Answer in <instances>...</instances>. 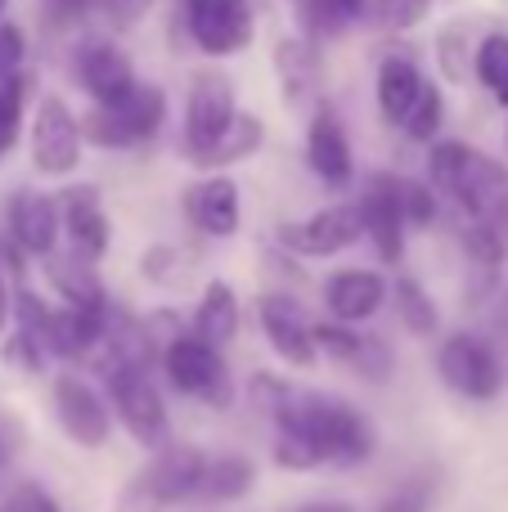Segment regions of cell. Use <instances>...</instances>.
<instances>
[{"label":"cell","mask_w":508,"mask_h":512,"mask_svg":"<svg viewBox=\"0 0 508 512\" xmlns=\"http://www.w3.org/2000/svg\"><path fill=\"white\" fill-rule=\"evenodd\" d=\"M185 216L207 239H230L239 230V185L230 176H203L185 189Z\"/></svg>","instance_id":"obj_17"},{"label":"cell","mask_w":508,"mask_h":512,"mask_svg":"<svg viewBox=\"0 0 508 512\" xmlns=\"http://www.w3.org/2000/svg\"><path fill=\"white\" fill-rule=\"evenodd\" d=\"M428 9L432 0H374L369 5V23L378 32H410V27H419L428 18Z\"/></svg>","instance_id":"obj_33"},{"label":"cell","mask_w":508,"mask_h":512,"mask_svg":"<svg viewBox=\"0 0 508 512\" xmlns=\"http://www.w3.org/2000/svg\"><path fill=\"white\" fill-rule=\"evenodd\" d=\"M23 131V77L0 81V158L18 144Z\"/></svg>","instance_id":"obj_36"},{"label":"cell","mask_w":508,"mask_h":512,"mask_svg":"<svg viewBox=\"0 0 508 512\" xmlns=\"http://www.w3.org/2000/svg\"><path fill=\"white\" fill-rule=\"evenodd\" d=\"M257 319H261V333H266V342L275 346L279 360H288L293 369H315V364H320L315 324L306 319V310L297 306L288 292H261Z\"/></svg>","instance_id":"obj_10"},{"label":"cell","mask_w":508,"mask_h":512,"mask_svg":"<svg viewBox=\"0 0 508 512\" xmlns=\"http://www.w3.org/2000/svg\"><path fill=\"white\" fill-rule=\"evenodd\" d=\"M275 77L288 108H302L320 95V45L311 36H284L275 45Z\"/></svg>","instance_id":"obj_19"},{"label":"cell","mask_w":508,"mask_h":512,"mask_svg":"<svg viewBox=\"0 0 508 512\" xmlns=\"http://www.w3.org/2000/svg\"><path fill=\"white\" fill-rule=\"evenodd\" d=\"M437 54H441V72L450 81H468V27L464 23H450L437 36Z\"/></svg>","instance_id":"obj_38"},{"label":"cell","mask_w":508,"mask_h":512,"mask_svg":"<svg viewBox=\"0 0 508 512\" xmlns=\"http://www.w3.org/2000/svg\"><path fill=\"white\" fill-rule=\"evenodd\" d=\"M194 265H198V256H194V252L176 248V243H158V248L144 252L140 270L149 274L153 283H162V288H185L189 274H194Z\"/></svg>","instance_id":"obj_30"},{"label":"cell","mask_w":508,"mask_h":512,"mask_svg":"<svg viewBox=\"0 0 508 512\" xmlns=\"http://www.w3.org/2000/svg\"><path fill=\"white\" fill-rule=\"evenodd\" d=\"M293 512H356V504H347V499H311V504H302Z\"/></svg>","instance_id":"obj_44"},{"label":"cell","mask_w":508,"mask_h":512,"mask_svg":"<svg viewBox=\"0 0 508 512\" xmlns=\"http://www.w3.org/2000/svg\"><path fill=\"white\" fill-rule=\"evenodd\" d=\"M437 373L455 396L477 400V405H486V400H495L504 391L500 351L482 333H450L437 351Z\"/></svg>","instance_id":"obj_4"},{"label":"cell","mask_w":508,"mask_h":512,"mask_svg":"<svg viewBox=\"0 0 508 512\" xmlns=\"http://www.w3.org/2000/svg\"><path fill=\"white\" fill-rule=\"evenodd\" d=\"M360 212L347 203L324 207V212L306 216V221H288L279 225V243L293 256H338L360 239Z\"/></svg>","instance_id":"obj_13"},{"label":"cell","mask_w":508,"mask_h":512,"mask_svg":"<svg viewBox=\"0 0 508 512\" xmlns=\"http://www.w3.org/2000/svg\"><path fill=\"white\" fill-rule=\"evenodd\" d=\"M59 212H63V234H68V248L77 261L95 265L108 256L113 230H108V216L99 207V189L95 185H72L59 194Z\"/></svg>","instance_id":"obj_16"},{"label":"cell","mask_w":508,"mask_h":512,"mask_svg":"<svg viewBox=\"0 0 508 512\" xmlns=\"http://www.w3.org/2000/svg\"><path fill=\"white\" fill-rule=\"evenodd\" d=\"M261 140H266V122H261V117H252V113H239L230 131L216 140V149L203 153L194 167L198 171H212V176H216V171H225V167H234V162L252 158V153L261 149Z\"/></svg>","instance_id":"obj_24"},{"label":"cell","mask_w":508,"mask_h":512,"mask_svg":"<svg viewBox=\"0 0 508 512\" xmlns=\"http://www.w3.org/2000/svg\"><path fill=\"white\" fill-rule=\"evenodd\" d=\"M203 468H207L203 450H194V445H167L122 490V512H167L180 504H198Z\"/></svg>","instance_id":"obj_2"},{"label":"cell","mask_w":508,"mask_h":512,"mask_svg":"<svg viewBox=\"0 0 508 512\" xmlns=\"http://www.w3.org/2000/svg\"><path fill=\"white\" fill-rule=\"evenodd\" d=\"M396 315H401V324L410 328L414 337H432L437 333V324H441V315H437V301L423 292V283L419 279H396Z\"/></svg>","instance_id":"obj_29"},{"label":"cell","mask_w":508,"mask_h":512,"mask_svg":"<svg viewBox=\"0 0 508 512\" xmlns=\"http://www.w3.org/2000/svg\"><path fill=\"white\" fill-rule=\"evenodd\" d=\"M234 117H239V108H234V81H230V72L203 68L194 81H189L185 135H180V144H185V158L198 162L203 153H212L216 140H221V135L234 126Z\"/></svg>","instance_id":"obj_7"},{"label":"cell","mask_w":508,"mask_h":512,"mask_svg":"<svg viewBox=\"0 0 508 512\" xmlns=\"http://www.w3.org/2000/svg\"><path fill=\"white\" fill-rule=\"evenodd\" d=\"M387 301V279L378 270H338L324 283V306H329L333 324H365L369 315H378V306Z\"/></svg>","instance_id":"obj_18"},{"label":"cell","mask_w":508,"mask_h":512,"mask_svg":"<svg viewBox=\"0 0 508 512\" xmlns=\"http://www.w3.org/2000/svg\"><path fill=\"white\" fill-rule=\"evenodd\" d=\"M473 72L486 90L495 95H508V32H491L482 45L473 50Z\"/></svg>","instance_id":"obj_31"},{"label":"cell","mask_w":508,"mask_h":512,"mask_svg":"<svg viewBox=\"0 0 508 512\" xmlns=\"http://www.w3.org/2000/svg\"><path fill=\"white\" fill-rule=\"evenodd\" d=\"M23 32L14 23H0V81L23 77Z\"/></svg>","instance_id":"obj_41"},{"label":"cell","mask_w":508,"mask_h":512,"mask_svg":"<svg viewBox=\"0 0 508 512\" xmlns=\"http://www.w3.org/2000/svg\"><path fill=\"white\" fill-rule=\"evenodd\" d=\"M234 333H239V297H234L230 283L212 279L198 297V310H194V337H203L207 346H230Z\"/></svg>","instance_id":"obj_22"},{"label":"cell","mask_w":508,"mask_h":512,"mask_svg":"<svg viewBox=\"0 0 508 512\" xmlns=\"http://www.w3.org/2000/svg\"><path fill=\"white\" fill-rule=\"evenodd\" d=\"M495 333H504V337H508V288H504L500 306H495Z\"/></svg>","instance_id":"obj_45"},{"label":"cell","mask_w":508,"mask_h":512,"mask_svg":"<svg viewBox=\"0 0 508 512\" xmlns=\"http://www.w3.org/2000/svg\"><path fill=\"white\" fill-rule=\"evenodd\" d=\"M162 373L167 382L180 391V396H194L212 409H225L234 400V378L225 369L221 351L207 346L203 337H185L180 333L176 342L162 351Z\"/></svg>","instance_id":"obj_6"},{"label":"cell","mask_w":508,"mask_h":512,"mask_svg":"<svg viewBox=\"0 0 508 512\" xmlns=\"http://www.w3.org/2000/svg\"><path fill=\"white\" fill-rule=\"evenodd\" d=\"M423 86H428V81L419 77L410 54H383V63H378V113L392 126H405L410 108L419 104Z\"/></svg>","instance_id":"obj_21"},{"label":"cell","mask_w":508,"mask_h":512,"mask_svg":"<svg viewBox=\"0 0 508 512\" xmlns=\"http://www.w3.org/2000/svg\"><path fill=\"white\" fill-rule=\"evenodd\" d=\"M27 144H32L36 176L63 180V176H72V171H77L86 135H81V122L72 117V108L63 104L59 95H45L41 104H36L32 135H27Z\"/></svg>","instance_id":"obj_8"},{"label":"cell","mask_w":508,"mask_h":512,"mask_svg":"<svg viewBox=\"0 0 508 512\" xmlns=\"http://www.w3.org/2000/svg\"><path fill=\"white\" fill-rule=\"evenodd\" d=\"M45 270H50V283L63 292V306H108L104 288H99V279L90 274L86 261H59V256H50L45 261Z\"/></svg>","instance_id":"obj_27"},{"label":"cell","mask_w":508,"mask_h":512,"mask_svg":"<svg viewBox=\"0 0 508 512\" xmlns=\"http://www.w3.org/2000/svg\"><path fill=\"white\" fill-rule=\"evenodd\" d=\"M77 81L86 86V95L95 99V108H122L126 99L140 90L135 68L113 41H90L77 54Z\"/></svg>","instance_id":"obj_15"},{"label":"cell","mask_w":508,"mask_h":512,"mask_svg":"<svg viewBox=\"0 0 508 512\" xmlns=\"http://www.w3.org/2000/svg\"><path fill=\"white\" fill-rule=\"evenodd\" d=\"M432 499H437V472H414L378 504V512H432Z\"/></svg>","instance_id":"obj_32"},{"label":"cell","mask_w":508,"mask_h":512,"mask_svg":"<svg viewBox=\"0 0 508 512\" xmlns=\"http://www.w3.org/2000/svg\"><path fill=\"white\" fill-rule=\"evenodd\" d=\"M468 167H473V149H468V144H455V140L432 144L428 185L437 189L441 198H450V203H455L459 189H464V180H468Z\"/></svg>","instance_id":"obj_28"},{"label":"cell","mask_w":508,"mask_h":512,"mask_svg":"<svg viewBox=\"0 0 508 512\" xmlns=\"http://www.w3.org/2000/svg\"><path fill=\"white\" fill-rule=\"evenodd\" d=\"M90 5L95 0H41V18L50 32H68V27H77L90 14Z\"/></svg>","instance_id":"obj_40"},{"label":"cell","mask_w":508,"mask_h":512,"mask_svg":"<svg viewBox=\"0 0 508 512\" xmlns=\"http://www.w3.org/2000/svg\"><path fill=\"white\" fill-rule=\"evenodd\" d=\"M360 212V230L374 243L378 261H401L405 256V207H401V189H396V176H374L365 185L356 203Z\"/></svg>","instance_id":"obj_12"},{"label":"cell","mask_w":508,"mask_h":512,"mask_svg":"<svg viewBox=\"0 0 508 512\" xmlns=\"http://www.w3.org/2000/svg\"><path fill=\"white\" fill-rule=\"evenodd\" d=\"M464 252L473 256L482 270H500L508 256V207L482 212L473 221H464Z\"/></svg>","instance_id":"obj_25"},{"label":"cell","mask_w":508,"mask_h":512,"mask_svg":"<svg viewBox=\"0 0 508 512\" xmlns=\"http://www.w3.org/2000/svg\"><path fill=\"white\" fill-rule=\"evenodd\" d=\"M315 346H320L329 360L356 369L360 346H365V333H356V328H347V324H315Z\"/></svg>","instance_id":"obj_35"},{"label":"cell","mask_w":508,"mask_h":512,"mask_svg":"<svg viewBox=\"0 0 508 512\" xmlns=\"http://www.w3.org/2000/svg\"><path fill=\"white\" fill-rule=\"evenodd\" d=\"M0 512H59V504H54L41 486H18V490H9L5 495Z\"/></svg>","instance_id":"obj_42"},{"label":"cell","mask_w":508,"mask_h":512,"mask_svg":"<svg viewBox=\"0 0 508 512\" xmlns=\"http://www.w3.org/2000/svg\"><path fill=\"white\" fill-rule=\"evenodd\" d=\"M356 373L369 382H387L392 378V351H387L383 337H365L360 346V360H356Z\"/></svg>","instance_id":"obj_39"},{"label":"cell","mask_w":508,"mask_h":512,"mask_svg":"<svg viewBox=\"0 0 508 512\" xmlns=\"http://www.w3.org/2000/svg\"><path fill=\"white\" fill-rule=\"evenodd\" d=\"M378 450L374 423L329 396H297L275 418V463L288 472L360 468Z\"/></svg>","instance_id":"obj_1"},{"label":"cell","mask_w":508,"mask_h":512,"mask_svg":"<svg viewBox=\"0 0 508 512\" xmlns=\"http://www.w3.org/2000/svg\"><path fill=\"white\" fill-rule=\"evenodd\" d=\"M180 18L189 41L212 59L239 54L252 41V0H185Z\"/></svg>","instance_id":"obj_9"},{"label":"cell","mask_w":508,"mask_h":512,"mask_svg":"<svg viewBox=\"0 0 508 512\" xmlns=\"http://www.w3.org/2000/svg\"><path fill=\"white\" fill-rule=\"evenodd\" d=\"M167 122V99L158 86H140L122 108H90L81 117V135L95 149H135L149 144Z\"/></svg>","instance_id":"obj_5"},{"label":"cell","mask_w":508,"mask_h":512,"mask_svg":"<svg viewBox=\"0 0 508 512\" xmlns=\"http://www.w3.org/2000/svg\"><path fill=\"white\" fill-rule=\"evenodd\" d=\"M99 5H104V14L113 18V23H131V18L144 14V5H149V0H99Z\"/></svg>","instance_id":"obj_43"},{"label":"cell","mask_w":508,"mask_h":512,"mask_svg":"<svg viewBox=\"0 0 508 512\" xmlns=\"http://www.w3.org/2000/svg\"><path fill=\"white\" fill-rule=\"evenodd\" d=\"M306 162H311V171L324 185H333V189L351 185V171H356V162H351V140H347V131H342L338 113H329V108H320V113L311 117Z\"/></svg>","instance_id":"obj_20"},{"label":"cell","mask_w":508,"mask_h":512,"mask_svg":"<svg viewBox=\"0 0 508 512\" xmlns=\"http://www.w3.org/2000/svg\"><path fill=\"white\" fill-rule=\"evenodd\" d=\"M50 400H54V418H59L63 436H68L72 445H81V450H99V445L108 441V432H113V409H108V400L99 396L90 382L59 378Z\"/></svg>","instance_id":"obj_11"},{"label":"cell","mask_w":508,"mask_h":512,"mask_svg":"<svg viewBox=\"0 0 508 512\" xmlns=\"http://www.w3.org/2000/svg\"><path fill=\"white\" fill-rule=\"evenodd\" d=\"M369 5L374 0H297V23L306 27L302 36L320 41V36H333L342 27H351L356 18H369Z\"/></svg>","instance_id":"obj_26"},{"label":"cell","mask_w":508,"mask_h":512,"mask_svg":"<svg viewBox=\"0 0 508 512\" xmlns=\"http://www.w3.org/2000/svg\"><path fill=\"white\" fill-rule=\"evenodd\" d=\"M108 400H113V418L131 432V441H140L153 454L167 450V400H162L149 364H117L108 373Z\"/></svg>","instance_id":"obj_3"},{"label":"cell","mask_w":508,"mask_h":512,"mask_svg":"<svg viewBox=\"0 0 508 512\" xmlns=\"http://www.w3.org/2000/svg\"><path fill=\"white\" fill-rule=\"evenodd\" d=\"M396 189H401V207H405V221L410 225H432L437 221V189L428 185V180H396Z\"/></svg>","instance_id":"obj_37"},{"label":"cell","mask_w":508,"mask_h":512,"mask_svg":"<svg viewBox=\"0 0 508 512\" xmlns=\"http://www.w3.org/2000/svg\"><path fill=\"white\" fill-rule=\"evenodd\" d=\"M257 486V468L243 454H216L203 468V486H198V504H239L248 490Z\"/></svg>","instance_id":"obj_23"},{"label":"cell","mask_w":508,"mask_h":512,"mask_svg":"<svg viewBox=\"0 0 508 512\" xmlns=\"http://www.w3.org/2000/svg\"><path fill=\"white\" fill-rule=\"evenodd\" d=\"M59 230H63L59 198L36 194V189H18V194L9 198V243L23 256L50 261L54 243H59Z\"/></svg>","instance_id":"obj_14"},{"label":"cell","mask_w":508,"mask_h":512,"mask_svg":"<svg viewBox=\"0 0 508 512\" xmlns=\"http://www.w3.org/2000/svg\"><path fill=\"white\" fill-rule=\"evenodd\" d=\"M441 122H446V99H441L437 86H423L419 104H414L410 117H405V135H410L414 144H432V135L441 131Z\"/></svg>","instance_id":"obj_34"}]
</instances>
